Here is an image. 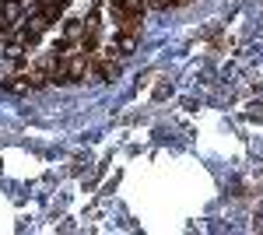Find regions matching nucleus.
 Returning a JSON list of instances; mask_svg holds the SVG:
<instances>
[{
	"mask_svg": "<svg viewBox=\"0 0 263 235\" xmlns=\"http://www.w3.org/2000/svg\"><path fill=\"white\" fill-rule=\"evenodd\" d=\"M21 4H25V7H28V4H39V0H21Z\"/></svg>",
	"mask_w": 263,
	"mask_h": 235,
	"instance_id": "obj_1",
	"label": "nucleus"
}]
</instances>
